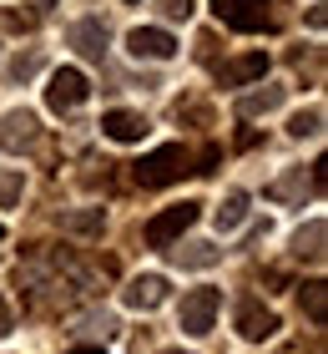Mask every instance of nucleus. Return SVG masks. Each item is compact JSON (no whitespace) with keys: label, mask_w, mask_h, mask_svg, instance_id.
Segmentation results:
<instances>
[{"label":"nucleus","mask_w":328,"mask_h":354,"mask_svg":"<svg viewBox=\"0 0 328 354\" xmlns=\"http://www.w3.org/2000/svg\"><path fill=\"white\" fill-rule=\"evenodd\" d=\"M268 0H212V10H218V21L222 26H233V30H262L268 26Z\"/></svg>","instance_id":"nucleus-7"},{"label":"nucleus","mask_w":328,"mask_h":354,"mask_svg":"<svg viewBox=\"0 0 328 354\" xmlns=\"http://www.w3.org/2000/svg\"><path fill=\"white\" fill-rule=\"evenodd\" d=\"M298 299H303V309H308V319H313V324H323V319H328V283H323V279L303 283Z\"/></svg>","instance_id":"nucleus-17"},{"label":"nucleus","mask_w":328,"mask_h":354,"mask_svg":"<svg viewBox=\"0 0 328 354\" xmlns=\"http://www.w3.org/2000/svg\"><path fill=\"white\" fill-rule=\"evenodd\" d=\"M21 198V172H0V207H15Z\"/></svg>","instance_id":"nucleus-21"},{"label":"nucleus","mask_w":328,"mask_h":354,"mask_svg":"<svg viewBox=\"0 0 328 354\" xmlns=\"http://www.w3.org/2000/svg\"><path fill=\"white\" fill-rule=\"evenodd\" d=\"M36 71H41V51H26V56L10 61V76H15V82H30Z\"/></svg>","instance_id":"nucleus-19"},{"label":"nucleus","mask_w":328,"mask_h":354,"mask_svg":"<svg viewBox=\"0 0 328 354\" xmlns=\"http://www.w3.org/2000/svg\"><path fill=\"white\" fill-rule=\"evenodd\" d=\"M162 354H182V349H162Z\"/></svg>","instance_id":"nucleus-26"},{"label":"nucleus","mask_w":328,"mask_h":354,"mask_svg":"<svg viewBox=\"0 0 328 354\" xmlns=\"http://www.w3.org/2000/svg\"><path fill=\"white\" fill-rule=\"evenodd\" d=\"M162 15H167V21H187V15H192V0H162Z\"/></svg>","instance_id":"nucleus-23"},{"label":"nucleus","mask_w":328,"mask_h":354,"mask_svg":"<svg viewBox=\"0 0 328 354\" xmlns=\"http://www.w3.org/2000/svg\"><path fill=\"white\" fill-rule=\"evenodd\" d=\"M172 253H177V263H182V268H212L222 259V248H212V243H182Z\"/></svg>","instance_id":"nucleus-16"},{"label":"nucleus","mask_w":328,"mask_h":354,"mask_svg":"<svg viewBox=\"0 0 328 354\" xmlns=\"http://www.w3.org/2000/svg\"><path fill=\"white\" fill-rule=\"evenodd\" d=\"M126 51L137 56V61H172V56H177V41H172L162 26H137V30L126 36Z\"/></svg>","instance_id":"nucleus-6"},{"label":"nucleus","mask_w":328,"mask_h":354,"mask_svg":"<svg viewBox=\"0 0 328 354\" xmlns=\"http://www.w3.org/2000/svg\"><path fill=\"white\" fill-rule=\"evenodd\" d=\"M218 288H192V294L182 299V309H177V329L182 334H212V319H218Z\"/></svg>","instance_id":"nucleus-4"},{"label":"nucleus","mask_w":328,"mask_h":354,"mask_svg":"<svg viewBox=\"0 0 328 354\" xmlns=\"http://www.w3.org/2000/svg\"><path fill=\"white\" fill-rule=\"evenodd\" d=\"M61 228H71V233H96V228H102V213H66Z\"/></svg>","instance_id":"nucleus-20"},{"label":"nucleus","mask_w":328,"mask_h":354,"mask_svg":"<svg viewBox=\"0 0 328 354\" xmlns=\"http://www.w3.org/2000/svg\"><path fill=\"white\" fill-rule=\"evenodd\" d=\"M248 207H253V198H248V192H227V198L218 203V233H233V228H242V223H248Z\"/></svg>","instance_id":"nucleus-13"},{"label":"nucleus","mask_w":328,"mask_h":354,"mask_svg":"<svg viewBox=\"0 0 328 354\" xmlns=\"http://www.w3.org/2000/svg\"><path fill=\"white\" fill-rule=\"evenodd\" d=\"M238 334L253 339V344L273 339V334H278V314L268 309V304H258V299H242L238 304Z\"/></svg>","instance_id":"nucleus-8"},{"label":"nucleus","mask_w":328,"mask_h":354,"mask_svg":"<svg viewBox=\"0 0 328 354\" xmlns=\"http://www.w3.org/2000/svg\"><path fill=\"white\" fill-rule=\"evenodd\" d=\"M323 238H328L323 218H313L308 228H298V233H293V253H298V259H308V263H318V259H323Z\"/></svg>","instance_id":"nucleus-14"},{"label":"nucleus","mask_w":328,"mask_h":354,"mask_svg":"<svg viewBox=\"0 0 328 354\" xmlns=\"http://www.w3.org/2000/svg\"><path fill=\"white\" fill-rule=\"evenodd\" d=\"M262 76H268V56H262V51H248V56H238V61H222V66H218V82H222V86L262 82Z\"/></svg>","instance_id":"nucleus-9"},{"label":"nucleus","mask_w":328,"mask_h":354,"mask_svg":"<svg viewBox=\"0 0 328 354\" xmlns=\"http://www.w3.org/2000/svg\"><path fill=\"white\" fill-rule=\"evenodd\" d=\"M86 96H91V82H86V71H76V66H61V71H51V82H46V106L51 111H76Z\"/></svg>","instance_id":"nucleus-3"},{"label":"nucleus","mask_w":328,"mask_h":354,"mask_svg":"<svg viewBox=\"0 0 328 354\" xmlns=\"http://www.w3.org/2000/svg\"><path fill=\"white\" fill-rule=\"evenodd\" d=\"M182 172H192V152L172 142V147H157V152H146L142 162H137V183L142 187H167Z\"/></svg>","instance_id":"nucleus-1"},{"label":"nucleus","mask_w":328,"mask_h":354,"mask_svg":"<svg viewBox=\"0 0 328 354\" xmlns=\"http://www.w3.org/2000/svg\"><path fill=\"white\" fill-rule=\"evenodd\" d=\"M0 238H6V228H0Z\"/></svg>","instance_id":"nucleus-27"},{"label":"nucleus","mask_w":328,"mask_h":354,"mask_svg":"<svg viewBox=\"0 0 328 354\" xmlns=\"http://www.w3.org/2000/svg\"><path fill=\"white\" fill-rule=\"evenodd\" d=\"M102 137H111V142H142L146 137V117L142 111H106L102 117Z\"/></svg>","instance_id":"nucleus-11"},{"label":"nucleus","mask_w":328,"mask_h":354,"mask_svg":"<svg viewBox=\"0 0 328 354\" xmlns=\"http://www.w3.org/2000/svg\"><path fill=\"white\" fill-rule=\"evenodd\" d=\"M41 142V117L36 111H6V117H0V147L6 152H30Z\"/></svg>","instance_id":"nucleus-5"},{"label":"nucleus","mask_w":328,"mask_h":354,"mask_svg":"<svg viewBox=\"0 0 328 354\" xmlns=\"http://www.w3.org/2000/svg\"><path fill=\"white\" fill-rule=\"evenodd\" d=\"M283 96H288V86H262V91H253V96H242V117L278 111V106H283Z\"/></svg>","instance_id":"nucleus-15"},{"label":"nucleus","mask_w":328,"mask_h":354,"mask_svg":"<svg viewBox=\"0 0 328 354\" xmlns=\"http://www.w3.org/2000/svg\"><path fill=\"white\" fill-rule=\"evenodd\" d=\"M197 207H202V203H172L167 213H157V218L142 228V238H146L152 248H172V243H182V233L197 223Z\"/></svg>","instance_id":"nucleus-2"},{"label":"nucleus","mask_w":328,"mask_h":354,"mask_svg":"<svg viewBox=\"0 0 328 354\" xmlns=\"http://www.w3.org/2000/svg\"><path fill=\"white\" fill-rule=\"evenodd\" d=\"M288 132L298 137V142H303V137H318V132H323V106H308V111H298V117L288 122Z\"/></svg>","instance_id":"nucleus-18"},{"label":"nucleus","mask_w":328,"mask_h":354,"mask_svg":"<svg viewBox=\"0 0 328 354\" xmlns=\"http://www.w3.org/2000/svg\"><path fill=\"white\" fill-rule=\"evenodd\" d=\"M71 354H106V349H71Z\"/></svg>","instance_id":"nucleus-25"},{"label":"nucleus","mask_w":328,"mask_h":354,"mask_svg":"<svg viewBox=\"0 0 328 354\" xmlns=\"http://www.w3.org/2000/svg\"><path fill=\"white\" fill-rule=\"evenodd\" d=\"M0 334H10V309H6V299H0Z\"/></svg>","instance_id":"nucleus-24"},{"label":"nucleus","mask_w":328,"mask_h":354,"mask_svg":"<svg viewBox=\"0 0 328 354\" xmlns=\"http://www.w3.org/2000/svg\"><path fill=\"white\" fill-rule=\"evenodd\" d=\"M71 46H76L81 56L102 61V51H106V26L91 21V15H86V21H76V26H71Z\"/></svg>","instance_id":"nucleus-12"},{"label":"nucleus","mask_w":328,"mask_h":354,"mask_svg":"<svg viewBox=\"0 0 328 354\" xmlns=\"http://www.w3.org/2000/svg\"><path fill=\"white\" fill-rule=\"evenodd\" d=\"M162 299H167V279H162V273H142V279L126 283V304L137 314H152Z\"/></svg>","instance_id":"nucleus-10"},{"label":"nucleus","mask_w":328,"mask_h":354,"mask_svg":"<svg viewBox=\"0 0 328 354\" xmlns=\"http://www.w3.org/2000/svg\"><path fill=\"white\" fill-rule=\"evenodd\" d=\"M0 26H6V30H30V26H36V15H26V10H0Z\"/></svg>","instance_id":"nucleus-22"}]
</instances>
